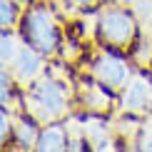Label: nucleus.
<instances>
[{"instance_id":"f257e3e1","label":"nucleus","mask_w":152,"mask_h":152,"mask_svg":"<svg viewBox=\"0 0 152 152\" xmlns=\"http://www.w3.org/2000/svg\"><path fill=\"white\" fill-rule=\"evenodd\" d=\"M25 110L40 125H53L67 112V92L55 77H40L25 95Z\"/></svg>"},{"instance_id":"f03ea898","label":"nucleus","mask_w":152,"mask_h":152,"mask_svg":"<svg viewBox=\"0 0 152 152\" xmlns=\"http://www.w3.org/2000/svg\"><path fill=\"white\" fill-rule=\"evenodd\" d=\"M97 37L110 50H132L140 37V25L130 10L107 5L97 12Z\"/></svg>"},{"instance_id":"7ed1b4c3","label":"nucleus","mask_w":152,"mask_h":152,"mask_svg":"<svg viewBox=\"0 0 152 152\" xmlns=\"http://www.w3.org/2000/svg\"><path fill=\"white\" fill-rule=\"evenodd\" d=\"M23 40L42 55H55L60 48V25L55 12L45 5H33L23 15Z\"/></svg>"},{"instance_id":"20e7f679","label":"nucleus","mask_w":152,"mask_h":152,"mask_svg":"<svg viewBox=\"0 0 152 152\" xmlns=\"http://www.w3.org/2000/svg\"><path fill=\"white\" fill-rule=\"evenodd\" d=\"M92 80H97L102 87H107L110 92H122V87L130 80V65L127 60L120 55V50H110L100 53L92 60Z\"/></svg>"},{"instance_id":"39448f33","label":"nucleus","mask_w":152,"mask_h":152,"mask_svg":"<svg viewBox=\"0 0 152 152\" xmlns=\"http://www.w3.org/2000/svg\"><path fill=\"white\" fill-rule=\"evenodd\" d=\"M120 105L130 115H147L152 110V77L145 72L130 75L127 85L120 92Z\"/></svg>"},{"instance_id":"423d86ee","label":"nucleus","mask_w":152,"mask_h":152,"mask_svg":"<svg viewBox=\"0 0 152 152\" xmlns=\"http://www.w3.org/2000/svg\"><path fill=\"white\" fill-rule=\"evenodd\" d=\"M42 58L45 55L40 53V50H35L33 45H25L20 48V53H18V58L12 60V65L8 67V70L12 72V77H15L20 85L30 87L35 80H40L42 70H45V65H42Z\"/></svg>"},{"instance_id":"0eeeda50","label":"nucleus","mask_w":152,"mask_h":152,"mask_svg":"<svg viewBox=\"0 0 152 152\" xmlns=\"http://www.w3.org/2000/svg\"><path fill=\"white\" fill-rule=\"evenodd\" d=\"M82 105H85L92 115H102V112H107L110 105H112L110 90L102 87L97 80L95 82H85V85H82Z\"/></svg>"},{"instance_id":"6e6552de","label":"nucleus","mask_w":152,"mask_h":152,"mask_svg":"<svg viewBox=\"0 0 152 152\" xmlns=\"http://www.w3.org/2000/svg\"><path fill=\"white\" fill-rule=\"evenodd\" d=\"M37 137H40V130H37V120L33 115L20 117L12 122V140L20 145L23 150H35Z\"/></svg>"},{"instance_id":"1a4fd4ad","label":"nucleus","mask_w":152,"mask_h":152,"mask_svg":"<svg viewBox=\"0 0 152 152\" xmlns=\"http://www.w3.org/2000/svg\"><path fill=\"white\" fill-rule=\"evenodd\" d=\"M70 147V137H67V130L60 127V125H48L45 130H40V137H37V145L35 150H42V152H58V150H67Z\"/></svg>"},{"instance_id":"9d476101","label":"nucleus","mask_w":152,"mask_h":152,"mask_svg":"<svg viewBox=\"0 0 152 152\" xmlns=\"http://www.w3.org/2000/svg\"><path fill=\"white\" fill-rule=\"evenodd\" d=\"M132 62L137 67H152V35L150 33H140L135 48H132Z\"/></svg>"},{"instance_id":"9b49d317","label":"nucleus","mask_w":152,"mask_h":152,"mask_svg":"<svg viewBox=\"0 0 152 152\" xmlns=\"http://www.w3.org/2000/svg\"><path fill=\"white\" fill-rule=\"evenodd\" d=\"M0 42H3V67H10L12 60H15L18 53H20L23 42H20V37L12 35L10 30H3V40Z\"/></svg>"},{"instance_id":"f8f14e48","label":"nucleus","mask_w":152,"mask_h":152,"mask_svg":"<svg viewBox=\"0 0 152 152\" xmlns=\"http://www.w3.org/2000/svg\"><path fill=\"white\" fill-rule=\"evenodd\" d=\"M18 23V3L15 0H0V25L3 30L15 28Z\"/></svg>"},{"instance_id":"ddd939ff","label":"nucleus","mask_w":152,"mask_h":152,"mask_svg":"<svg viewBox=\"0 0 152 152\" xmlns=\"http://www.w3.org/2000/svg\"><path fill=\"white\" fill-rule=\"evenodd\" d=\"M3 107H10L12 105V72H8V67H3Z\"/></svg>"},{"instance_id":"4468645a","label":"nucleus","mask_w":152,"mask_h":152,"mask_svg":"<svg viewBox=\"0 0 152 152\" xmlns=\"http://www.w3.org/2000/svg\"><path fill=\"white\" fill-rule=\"evenodd\" d=\"M140 147H142V150H152V127L142 130V137H140Z\"/></svg>"},{"instance_id":"2eb2a0df","label":"nucleus","mask_w":152,"mask_h":152,"mask_svg":"<svg viewBox=\"0 0 152 152\" xmlns=\"http://www.w3.org/2000/svg\"><path fill=\"white\" fill-rule=\"evenodd\" d=\"M75 8H95V5L100 3V0H70Z\"/></svg>"},{"instance_id":"dca6fc26","label":"nucleus","mask_w":152,"mask_h":152,"mask_svg":"<svg viewBox=\"0 0 152 152\" xmlns=\"http://www.w3.org/2000/svg\"><path fill=\"white\" fill-rule=\"evenodd\" d=\"M15 3H18V5H28L30 0H15Z\"/></svg>"},{"instance_id":"f3484780","label":"nucleus","mask_w":152,"mask_h":152,"mask_svg":"<svg viewBox=\"0 0 152 152\" xmlns=\"http://www.w3.org/2000/svg\"><path fill=\"white\" fill-rule=\"evenodd\" d=\"M117 3H122V0H117Z\"/></svg>"}]
</instances>
